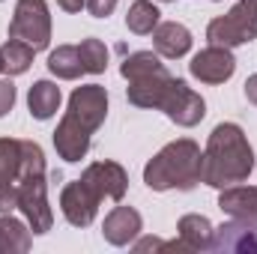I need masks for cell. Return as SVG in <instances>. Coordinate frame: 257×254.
Masks as SVG:
<instances>
[{"instance_id":"cell-20","label":"cell","mask_w":257,"mask_h":254,"mask_svg":"<svg viewBox=\"0 0 257 254\" xmlns=\"http://www.w3.org/2000/svg\"><path fill=\"white\" fill-rule=\"evenodd\" d=\"M48 69L51 75H57L60 81H75L84 75V66H81V54H78V45H60L48 54Z\"/></svg>"},{"instance_id":"cell-26","label":"cell","mask_w":257,"mask_h":254,"mask_svg":"<svg viewBox=\"0 0 257 254\" xmlns=\"http://www.w3.org/2000/svg\"><path fill=\"white\" fill-rule=\"evenodd\" d=\"M12 105H15V84L12 81H0V117L6 111H12Z\"/></svg>"},{"instance_id":"cell-27","label":"cell","mask_w":257,"mask_h":254,"mask_svg":"<svg viewBox=\"0 0 257 254\" xmlns=\"http://www.w3.org/2000/svg\"><path fill=\"white\" fill-rule=\"evenodd\" d=\"M162 248H165V242L156 239V236H147V239L135 242V251H162Z\"/></svg>"},{"instance_id":"cell-7","label":"cell","mask_w":257,"mask_h":254,"mask_svg":"<svg viewBox=\"0 0 257 254\" xmlns=\"http://www.w3.org/2000/svg\"><path fill=\"white\" fill-rule=\"evenodd\" d=\"M24 177L21 141L0 138V212L18 209V183Z\"/></svg>"},{"instance_id":"cell-12","label":"cell","mask_w":257,"mask_h":254,"mask_svg":"<svg viewBox=\"0 0 257 254\" xmlns=\"http://www.w3.org/2000/svg\"><path fill=\"white\" fill-rule=\"evenodd\" d=\"M60 209H63L66 221L72 227H90L96 212H99V200L93 197V191L87 189L81 180H72L60 191Z\"/></svg>"},{"instance_id":"cell-19","label":"cell","mask_w":257,"mask_h":254,"mask_svg":"<svg viewBox=\"0 0 257 254\" xmlns=\"http://www.w3.org/2000/svg\"><path fill=\"white\" fill-rule=\"evenodd\" d=\"M30 224H24L21 218L3 212L0 218V251L6 254H24L30 248Z\"/></svg>"},{"instance_id":"cell-28","label":"cell","mask_w":257,"mask_h":254,"mask_svg":"<svg viewBox=\"0 0 257 254\" xmlns=\"http://www.w3.org/2000/svg\"><path fill=\"white\" fill-rule=\"evenodd\" d=\"M57 6H60L63 12H81V9L87 6V0H57Z\"/></svg>"},{"instance_id":"cell-1","label":"cell","mask_w":257,"mask_h":254,"mask_svg":"<svg viewBox=\"0 0 257 254\" xmlns=\"http://www.w3.org/2000/svg\"><path fill=\"white\" fill-rule=\"evenodd\" d=\"M108 117V90L102 84H81L69 96L63 120L54 132V150L63 162H81L90 153L93 132Z\"/></svg>"},{"instance_id":"cell-13","label":"cell","mask_w":257,"mask_h":254,"mask_svg":"<svg viewBox=\"0 0 257 254\" xmlns=\"http://www.w3.org/2000/svg\"><path fill=\"white\" fill-rule=\"evenodd\" d=\"M171 84H174V75H171L168 69H162V72H156V75H150V78L128 81L126 96L135 108H159V111H162V102H165Z\"/></svg>"},{"instance_id":"cell-18","label":"cell","mask_w":257,"mask_h":254,"mask_svg":"<svg viewBox=\"0 0 257 254\" xmlns=\"http://www.w3.org/2000/svg\"><path fill=\"white\" fill-rule=\"evenodd\" d=\"M218 206L227 215H257V186H227L218 194Z\"/></svg>"},{"instance_id":"cell-25","label":"cell","mask_w":257,"mask_h":254,"mask_svg":"<svg viewBox=\"0 0 257 254\" xmlns=\"http://www.w3.org/2000/svg\"><path fill=\"white\" fill-rule=\"evenodd\" d=\"M87 9L93 18H108L117 9V0H87Z\"/></svg>"},{"instance_id":"cell-6","label":"cell","mask_w":257,"mask_h":254,"mask_svg":"<svg viewBox=\"0 0 257 254\" xmlns=\"http://www.w3.org/2000/svg\"><path fill=\"white\" fill-rule=\"evenodd\" d=\"M9 39L27 42L33 51L48 48L51 42V12L45 0H18L9 21Z\"/></svg>"},{"instance_id":"cell-17","label":"cell","mask_w":257,"mask_h":254,"mask_svg":"<svg viewBox=\"0 0 257 254\" xmlns=\"http://www.w3.org/2000/svg\"><path fill=\"white\" fill-rule=\"evenodd\" d=\"M60 87L51 84V81H36L27 93V108L36 120H51L60 108Z\"/></svg>"},{"instance_id":"cell-16","label":"cell","mask_w":257,"mask_h":254,"mask_svg":"<svg viewBox=\"0 0 257 254\" xmlns=\"http://www.w3.org/2000/svg\"><path fill=\"white\" fill-rule=\"evenodd\" d=\"M177 230H180V239L189 245V251H212V221L206 215H183L177 221Z\"/></svg>"},{"instance_id":"cell-21","label":"cell","mask_w":257,"mask_h":254,"mask_svg":"<svg viewBox=\"0 0 257 254\" xmlns=\"http://www.w3.org/2000/svg\"><path fill=\"white\" fill-rule=\"evenodd\" d=\"M159 18H162V12H159L156 3H150V0H135L126 12V27L135 36H150V33L159 27Z\"/></svg>"},{"instance_id":"cell-9","label":"cell","mask_w":257,"mask_h":254,"mask_svg":"<svg viewBox=\"0 0 257 254\" xmlns=\"http://www.w3.org/2000/svg\"><path fill=\"white\" fill-rule=\"evenodd\" d=\"M212 251L257 254V215H230L212 233Z\"/></svg>"},{"instance_id":"cell-10","label":"cell","mask_w":257,"mask_h":254,"mask_svg":"<svg viewBox=\"0 0 257 254\" xmlns=\"http://www.w3.org/2000/svg\"><path fill=\"white\" fill-rule=\"evenodd\" d=\"M162 111L168 114L171 123H177L183 129H192L206 117V102L194 93L183 78H174V84H171V90H168V96L162 102Z\"/></svg>"},{"instance_id":"cell-31","label":"cell","mask_w":257,"mask_h":254,"mask_svg":"<svg viewBox=\"0 0 257 254\" xmlns=\"http://www.w3.org/2000/svg\"><path fill=\"white\" fill-rule=\"evenodd\" d=\"M162 3H168V0H162Z\"/></svg>"},{"instance_id":"cell-3","label":"cell","mask_w":257,"mask_h":254,"mask_svg":"<svg viewBox=\"0 0 257 254\" xmlns=\"http://www.w3.org/2000/svg\"><path fill=\"white\" fill-rule=\"evenodd\" d=\"M144 183L153 191H192L197 183H203V153L192 138L171 141L162 147L144 168Z\"/></svg>"},{"instance_id":"cell-24","label":"cell","mask_w":257,"mask_h":254,"mask_svg":"<svg viewBox=\"0 0 257 254\" xmlns=\"http://www.w3.org/2000/svg\"><path fill=\"white\" fill-rule=\"evenodd\" d=\"M78 54H81V66H84L87 75H102L108 69V48H105L102 39H93V36L84 39L78 45Z\"/></svg>"},{"instance_id":"cell-14","label":"cell","mask_w":257,"mask_h":254,"mask_svg":"<svg viewBox=\"0 0 257 254\" xmlns=\"http://www.w3.org/2000/svg\"><path fill=\"white\" fill-rule=\"evenodd\" d=\"M153 45L159 57L180 60L192 51V30L180 21H159V27L153 30Z\"/></svg>"},{"instance_id":"cell-5","label":"cell","mask_w":257,"mask_h":254,"mask_svg":"<svg viewBox=\"0 0 257 254\" xmlns=\"http://www.w3.org/2000/svg\"><path fill=\"white\" fill-rule=\"evenodd\" d=\"M209 45L236 48L257 39V0H239L227 15H218L206 27Z\"/></svg>"},{"instance_id":"cell-23","label":"cell","mask_w":257,"mask_h":254,"mask_svg":"<svg viewBox=\"0 0 257 254\" xmlns=\"http://www.w3.org/2000/svg\"><path fill=\"white\" fill-rule=\"evenodd\" d=\"M33 48L27 45V42H21V39H9L6 45H3V72H9V75H24L30 63H33Z\"/></svg>"},{"instance_id":"cell-11","label":"cell","mask_w":257,"mask_h":254,"mask_svg":"<svg viewBox=\"0 0 257 254\" xmlns=\"http://www.w3.org/2000/svg\"><path fill=\"white\" fill-rule=\"evenodd\" d=\"M197 81L203 84H224L233 72H236V57L230 54V48H221V45H206L203 51H197L189 63Z\"/></svg>"},{"instance_id":"cell-30","label":"cell","mask_w":257,"mask_h":254,"mask_svg":"<svg viewBox=\"0 0 257 254\" xmlns=\"http://www.w3.org/2000/svg\"><path fill=\"white\" fill-rule=\"evenodd\" d=\"M0 72H3V48H0Z\"/></svg>"},{"instance_id":"cell-22","label":"cell","mask_w":257,"mask_h":254,"mask_svg":"<svg viewBox=\"0 0 257 254\" xmlns=\"http://www.w3.org/2000/svg\"><path fill=\"white\" fill-rule=\"evenodd\" d=\"M162 69H165V63L159 60V54H153V51H135V54H128L126 60H123L120 75L126 81H141V78H150V75H156Z\"/></svg>"},{"instance_id":"cell-8","label":"cell","mask_w":257,"mask_h":254,"mask_svg":"<svg viewBox=\"0 0 257 254\" xmlns=\"http://www.w3.org/2000/svg\"><path fill=\"white\" fill-rule=\"evenodd\" d=\"M78 180L93 191V197L99 203L102 200L120 203L128 189V174L123 171V165H117V162H93V165L84 168V174Z\"/></svg>"},{"instance_id":"cell-2","label":"cell","mask_w":257,"mask_h":254,"mask_svg":"<svg viewBox=\"0 0 257 254\" xmlns=\"http://www.w3.org/2000/svg\"><path fill=\"white\" fill-rule=\"evenodd\" d=\"M254 171V150L236 123H218L209 132L203 150V183L212 189H227L245 183Z\"/></svg>"},{"instance_id":"cell-15","label":"cell","mask_w":257,"mask_h":254,"mask_svg":"<svg viewBox=\"0 0 257 254\" xmlns=\"http://www.w3.org/2000/svg\"><path fill=\"white\" fill-rule=\"evenodd\" d=\"M141 230H144L141 212L132 209V206H114L105 215V224H102V233L111 245H128Z\"/></svg>"},{"instance_id":"cell-29","label":"cell","mask_w":257,"mask_h":254,"mask_svg":"<svg viewBox=\"0 0 257 254\" xmlns=\"http://www.w3.org/2000/svg\"><path fill=\"white\" fill-rule=\"evenodd\" d=\"M245 99L257 108V75H251V78L245 81Z\"/></svg>"},{"instance_id":"cell-4","label":"cell","mask_w":257,"mask_h":254,"mask_svg":"<svg viewBox=\"0 0 257 254\" xmlns=\"http://www.w3.org/2000/svg\"><path fill=\"white\" fill-rule=\"evenodd\" d=\"M21 153H24V177L18 183V209L33 233H48L54 224V212L48 206L45 153L36 141H21Z\"/></svg>"}]
</instances>
